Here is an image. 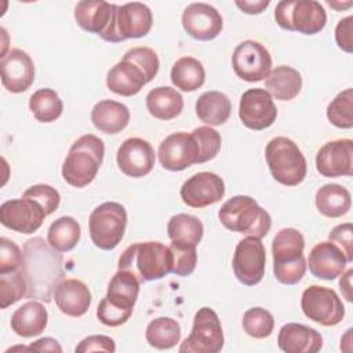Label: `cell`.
Segmentation results:
<instances>
[{"mask_svg": "<svg viewBox=\"0 0 353 353\" xmlns=\"http://www.w3.org/2000/svg\"><path fill=\"white\" fill-rule=\"evenodd\" d=\"M179 194L188 207L204 208L218 203L223 197L225 182L214 172L201 171L183 182Z\"/></svg>", "mask_w": 353, "mask_h": 353, "instance_id": "e0dca14e", "label": "cell"}, {"mask_svg": "<svg viewBox=\"0 0 353 353\" xmlns=\"http://www.w3.org/2000/svg\"><path fill=\"white\" fill-rule=\"evenodd\" d=\"M123 57L134 61L145 72L148 81H152L156 77L159 72L160 61L154 50L149 47H132Z\"/></svg>", "mask_w": 353, "mask_h": 353, "instance_id": "f6af8a7d", "label": "cell"}, {"mask_svg": "<svg viewBox=\"0 0 353 353\" xmlns=\"http://www.w3.org/2000/svg\"><path fill=\"white\" fill-rule=\"evenodd\" d=\"M167 233L174 243L197 247L203 239L204 226L197 216L181 212L170 218Z\"/></svg>", "mask_w": 353, "mask_h": 353, "instance_id": "e575fe53", "label": "cell"}, {"mask_svg": "<svg viewBox=\"0 0 353 353\" xmlns=\"http://www.w3.org/2000/svg\"><path fill=\"white\" fill-rule=\"evenodd\" d=\"M48 323V312L39 301H29L19 306L11 316V330L22 336L32 338L40 335Z\"/></svg>", "mask_w": 353, "mask_h": 353, "instance_id": "83f0119b", "label": "cell"}, {"mask_svg": "<svg viewBox=\"0 0 353 353\" xmlns=\"http://www.w3.org/2000/svg\"><path fill=\"white\" fill-rule=\"evenodd\" d=\"M274 19L281 29L316 34L324 29L327 14L316 0H281L274 8Z\"/></svg>", "mask_w": 353, "mask_h": 353, "instance_id": "ba28073f", "label": "cell"}, {"mask_svg": "<svg viewBox=\"0 0 353 353\" xmlns=\"http://www.w3.org/2000/svg\"><path fill=\"white\" fill-rule=\"evenodd\" d=\"M22 265V251L10 239H0V274L14 272Z\"/></svg>", "mask_w": 353, "mask_h": 353, "instance_id": "bcb514c9", "label": "cell"}, {"mask_svg": "<svg viewBox=\"0 0 353 353\" xmlns=\"http://www.w3.org/2000/svg\"><path fill=\"white\" fill-rule=\"evenodd\" d=\"M241 324L247 335L255 339H263L273 332L274 319L269 310L256 306L245 310Z\"/></svg>", "mask_w": 353, "mask_h": 353, "instance_id": "ab89813d", "label": "cell"}, {"mask_svg": "<svg viewBox=\"0 0 353 353\" xmlns=\"http://www.w3.org/2000/svg\"><path fill=\"white\" fill-rule=\"evenodd\" d=\"M232 66L241 80L250 83L261 81L272 70V57L261 43L244 40L233 51Z\"/></svg>", "mask_w": 353, "mask_h": 353, "instance_id": "5bb4252c", "label": "cell"}, {"mask_svg": "<svg viewBox=\"0 0 353 353\" xmlns=\"http://www.w3.org/2000/svg\"><path fill=\"white\" fill-rule=\"evenodd\" d=\"M29 349L32 350H37V352H62V347L59 345V342L51 336H46V338H40L36 342H33Z\"/></svg>", "mask_w": 353, "mask_h": 353, "instance_id": "f907efd6", "label": "cell"}, {"mask_svg": "<svg viewBox=\"0 0 353 353\" xmlns=\"http://www.w3.org/2000/svg\"><path fill=\"white\" fill-rule=\"evenodd\" d=\"M172 84L185 92L199 90L205 81V70L203 63L193 57H182L171 68Z\"/></svg>", "mask_w": 353, "mask_h": 353, "instance_id": "836d02e7", "label": "cell"}, {"mask_svg": "<svg viewBox=\"0 0 353 353\" xmlns=\"http://www.w3.org/2000/svg\"><path fill=\"white\" fill-rule=\"evenodd\" d=\"M328 3V6H331V7H334L335 10H338V11H341V8H347V7H350L353 3L352 1H346V3H334V1H327Z\"/></svg>", "mask_w": 353, "mask_h": 353, "instance_id": "db71d44e", "label": "cell"}, {"mask_svg": "<svg viewBox=\"0 0 353 353\" xmlns=\"http://www.w3.org/2000/svg\"><path fill=\"white\" fill-rule=\"evenodd\" d=\"M117 8V4L103 0H83L74 7V19L83 30L95 33L105 41L119 43L116 34Z\"/></svg>", "mask_w": 353, "mask_h": 353, "instance_id": "7c38bea8", "label": "cell"}, {"mask_svg": "<svg viewBox=\"0 0 353 353\" xmlns=\"http://www.w3.org/2000/svg\"><path fill=\"white\" fill-rule=\"evenodd\" d=\"M192 135H193V138L197 143V149H199L197 164L210 161L219 153L221 145H222V138L216 130L203 125V127L194 128L192 131Z\"/></svg>", "mask_w": 353, "mask_h": 353, "instance_id": "b9f144b4", "label": "cell"}, {"mask_svg": "<svg viewBox=\"0 0 353 353\" xmlns=\"http://www.w3.org/2000/svg\"><path fill=\"white\" fill-rule=\"evenodd\" d=\"M265 87L272 98L291 101L301 92L302 76L296 69L280 65L269 72L265 79Z\"/></svg>", "mask_w": 353, "mask_h": 353, "instance_id": "f546056e", "label": "cell"}, {"mask_svg": "<svg viewBox=\"0 0 353 353\" xmlns=\"http://www.w3.org/2000/svg\"><path fill=\"white\" fill-rule=\"evenodd\" d=\"M301 309L309 320L324 327H334L345 317V306L338 294L332 288L317 284L302 292Z\"/></svg>", "mask_w": 353, "mask_h": 353, "instance_id": "8fae6325", "label": "cell"}, {"mask_svg": "<svg viewBox=\"0 0 353 353\" xmlns=\"http://www.w3.org/2000/svg\"><path fill=\"white\" fill-rule=\"evenodd\" d=\"M328 239L342 250L347 262L353 261V226L350 222L336 225L330 232Z\"/></svg>", "mask_w": 353, "mask_h": 353, "instance_id": "7dc6e473", "label": "cell"}, {"mask_svg": "<svg viewBox=\"0 0 353 353\" xmlns=\"http://www.w3.org/2000/svg\"><path fill=\"white\" fill-rule=\"evenodd\" d=\"M63 258L41 237H32L22 248L21 269L28 284V299H40L48 303L54 288L63 280Z\"/></svg>", "mask_w": 353, "mask_h": 353, "instance_id": "6da1fadb", "label": "cell"}, {"mask_svg": "<svg viewBox=\"0 0 353 353\" xmlns=\"http://www.w3.org/2000/svg\"><path fill=\"white\" fill-rule=\"evenodd\" d=\"M232 266L241 284L251 287L261 283L266 266V251L261 239L248 236L240 240L234 248Z\"/></svg>", "mask_w": 353, "mask_h": 353, "instance_id": "4fadbf2b", "label": "cell"}, {"mask_svg": "<svg viewBox=\"0 0 353 353\" xmlns=\"http://www.w3.org/2000/svg\"><path fill=\"white\" fill-rule=\"evenodd\" d=\"M277 345L285 353H316L323 347V336L312 327L287 323L279 331Z\"/></svg>", "mask_w": 353, "mask_h": 353, "instance_id": "484cf974", "label": "cell"}, {"mask_svg": "<svg viewBox=\"0 0 353 353\" xmlns=\"http://www.w3.org/2000/svg\"><path fill=\"white\" fill-rule=\"evenodd\" d=\"M225 343L221 320L211 307H200L193 317L189 336L181 343L179 353H218Z\"/></svg>", "mask_w": 353, "mask_h": 353, "instance_id": "30bf717a", "label": "cell"}, {"mask_svg": "<svg viewBox=\"0 0 353 353\" xmlns=\"http://www.w3.org/2000/svg\"><path fill=\"white\" fill-rule=\"evenodd\" d=\"M153 25L150 8L139 1L119 6L116 12L117 41L146 36Z\"/></svg>", "mask_w": 353, "mask_h": 353, "instance_id": "603a6c76", "label": "cell"}, {"mask_svg": "<svg viewBox=\"0 0 353 353\" xmlns=\"http://www.w3.org/2000/svg\"><path fill=\"white\" fill-rule=\"evenodd\" d=\"M342 250L332 241L316 244L309 254L307 266L310 273L321 280H334L341 276L347 265Z\"/></svg>", "mask_w": 353, "mask_h": 353, "instance_id": "cb8c5ba5", "label": "cell"}, {"mask_svg": "<svg viewBox=\"0 0 353 353\" xmlns=\"http://www.w3.org/2000/svg\"><path fill=\"white\" fill-rule=\"evenodd\" d=\"M149 83L145 72L131 59L123 57L106 76L108 88L121 97H132L138 94L143 85Z\"/></svg>", "mask_w": 353, "mask_h": 353, "instance_id": "4316f807", "label": "cell"}, {"mask_svg": "<svg viewBox=\"0 0 353 353\" xmlns=\"http://www.w3.org/2000/svg\"><path fill=\"white\" fill-rule=\"evenodd\" d=\"M0 70L3 87L12 94L26 91L34 81V63L21 48H11L1 57Z\"/></svg>", "mask_w": 353, "mask_h": 353, "instance_id": "7402d4cb", "label": "cell"}, {"mask_svg": "<svg viewBox=\"0 0 353 353\" xmlns=\"http://www.w3.org/2000/svg\"><path fill=\"white\" fill-rule=\"evenodd\" d=\"M57 307L66 316L81 317L90 309L92 296L85 283L77 279H63L54 288Z\"/></svg>", "mask_w": 353, "mask_h": 353, "instance_id": "d4e9b609", "label": "cell"}, {"mask_svg": "<svg viewBox=\"0 0 353 353\" xmlns=\"http://www.w3.org/2000/svg\"><path fill=\"white\" fill-rule=\"evenodd\" d=\"M335 41L341 50L350 54L353 51V17L341 19L335 28Z\"/></svg>", "mask_w": 353, "mask_h": 353, "instance_id": "681fc988", "label": "cell"}, {"mask_svg": "<svg viewBox=\"0 0 353 353\" xmlns=\"http://www.w3.org/2000/svg\"><path fill=\"white\" fill-rule=\"evenodd\" d=\"M352 274L353 269H349L345 274L342 273V277L339 279V288L347 302H352Z\"/></svg>", "mask_w": 353, "mask_h": 353, "instance_id": "f5cc1de1", "label": "cell"}, {"mask_svg": "<svg viewBox=\"0 0 353 353\" xmlns=\"http://www.w3.org/2000/svg\"><path fill=\"white\" fill-rule=\"evenodd\" d=\"M47 214L34 200L28 197L7 200L0 205V222L3 226L23 234L40 229Z\"/></svg>", "mask_w": 353, "mask_h": 353, "instance_id": "9a60e30c", "label": "cell"}, {"mask_svg": "<svg viewBox=\"0 0 353 353\" xmlns=\"http://www.w3.org/2000/svg\"><path fill=\"white\" fill-rule=\"evenodd\" d=\"M81 234L80 223L73 216H61L55 219L47 232V243L59 252L73 250Z\"/></svg>", "mask_w": 353, "mask_h": 353, "instance_id": "d590c367", "label": "cell"}, {"mask_svg": "<svg viewBox=\"0 0 353 353\" xmlns=\"http://www.w3.org/2000/svg\"><path fill=\"white\" fill-rule=\"evenodd\" d=\"M91 121L97 130L105 134H117L130 123L128 108L113 99H103L94 105Z\"/></svg>", "mask_w": 353, "mask_h": 353, "instance_id": "f1b7e54d", "label": "cell"}, {"mask_svg": "<svg viewBox=\"0 0 353 353\" xmlns=\"http://www.w3.org/2000/svg\"><path fill=\"white\" fill-rule=\"evenodd\" d=\"M127 228V211L116 201L97 205L88 219L91 241L95 247L110 251L119 245Z\"/></svg>", "mask_w": 353, "mask_h": 353, "instance_id": "9c48e42d", "label": "cell"}, {"mask_svg": "<svg viewBox=\"0 0 353 353\" xmlns=\"http://www.w3.org/2000/svg\"><path fill=\"white\" fill-rule=\"evenodd\" d=\"M316 207L327 218H339L352 207L350 192L338 183H327L316 192Z\"/></svg>", "mask_w": 353, "mask_h": 353, "instance_id": "1f68e13d", "label": "cell"}, {"mask_svg": "<svg viewBox=\"0 0 353 353\" xmlns=\"http://www.w3.org/2000/svg\"><path fill=\"white\" fill-rule=\"evenodd\" d=\"M221 223L232 232L262 239L272 226V218L252 197L237 194L222 204L218 211Z\"/></svg>", "mask_w": 353, "mask_h": 353, "instance_id": "8992f818", "label": "cell"}, {"mask_svg": "<svg viewBox=\"0 0 353 353\" xmlns=\"http://www.w3.org/2000/svg\"><path fill=\"white\" fill-rule=\"evenodd\" d=\"M182 26L194 40L215 39L223 28L221 12L207 3H192L182 12Z\"/></svg>", "mask_w": 353, "mask_h": 353, "instance_id": "ffe728a7", "label": "cell"}, {"mask_svg": "<svg viewBox=\"0 0 353 353\" xmlns=\"http://www.w3.org/2000/svg\"><path fill=\"white\" fill-rule=\"evenodd\" d=\"M29 109L40 123H52L61 117L63 102L52 88H40L29 98Z\"/></svg>", "mask_w": 353, "mask_h": 353, "instance_id": "74e56055", "label": "cell"}, {"mask_svg": "<svg viewBox=\"0 0 353 353\" xmlns=\"http://www.w3.org/2000/svg\"><path fill=\"white\" fill-rule=\"evenodd\" d=\"M305 239L298 229L284 228L279 230L272 241L273 273L277 281L285 285L298 284L306 273L303 256Z\"/></svg>", "mask_w": 353, "mask_h": 353, "instance_id": "5b68a950", "label": "cell"}, {"mask_svg": "<svg viewBox=\"0 0 353 353\" xmlns=\"http://www.w3.org/2000/svg\"><path fill=\"white\" fill-rule=\"evenodd\" d=\"M116 160L124 175L141 178L153 170L156 154L154 149L146 139L132 137L124 139L119 146Z\"/></svg>", "mask_w": 353, "mask_h": 353, "instance_id": "44dd1931", "label": "cell"}, {"mask_svg": "<svg viewBox=\"0 0 353 353\" xmlns=\"http://www.w3.org/2000/svg\"><path fill=\"white\" fill-rule=\"evenodd\" d=\"M22 197H28L37 201L44 208L47 215L52 214L59 207V201H61L59 192L55 188L46 183H39L28 188L23 192Z\"/></svg>", "mask_w": 353, "mask_h": 353, "instance_id": "ee69618b", "label": "cell"}, {"mask_svg": "<svg viewBox=\"0 0 353 353\" xmlns=\"http://www.w3.org/2000/svg\"><path fill=\"white\" fill-rule=\"evenodd\" d=\"M28 292L26 279L22 269L0 274V307L7 309L10 305L25 298Z\"/></svg>", "mask_w": 353, "mask_h": 353, "instance_id": "60d3db41", "label": "cell"}, {"mask_svg": "<svg viewBox=\"0 0 353 353\" xmlns=\"http://www.w3.org/2000/svg\"><path fill=\"white\" fill-rule=\"evenodd\" d=\"M157 156L163 168L168 171H183L188 167L197 164L199 149L197 143L188 132H174L165 137L159 145Z\"/></svg>", "mask_w": 353, "mask_h": 353, "instance_id": "ac0fdd59", "label": "cell"}, {"mask_svg": "<svg viewBox=\"0 0 353 353\" xmlns=\"http://www.w3.org/2000/svg\"><path fill=\"white\" fill-rule=\"evenodd\" d=\"M316 170L325 178L353 175V141L349 138L324 143L316 154Z\"/></svg>", "mask_w": 353, "mask_h": 353, "instance_id": "d6986e66", "label": "cell"}, {"mask_svg": "<svg viewBox=\"0 0 353 353\" xmlns=\"http://www.w3.org/2000/svg\"><path fill=\"white\" fill-rule=\"evenodd\" d=\"M234 4L245 14L254 15V14H261L265 11V8L269 6V0H256V1H234Z\"/></svg>", "mask_w": 353, "mask_h": 353, "instance_id": "816d5d0a", "label": "cell"}, {"mask_svg": "<svg viewBox=\"0 0 353 353\" xmlns=\"http://www.w3.org/2000/svg\"><path fill=\"white\" fill-rule=\"evenodd\" d=\"M119 269L131 272L139 283L159 280L172 273V254L160 241L135 243L120 255Z\"/></svg>", "mask_w": 353, "mask_h": 353, "instance_id": "7a4b0ae2", "label": "cell"}, {"mask_svg": "<svg viewBox=\"0 0 353 353\" xmlns=\"http://www.w3.org/2000/svg\"><path fill=\"white\" fill-rule=\"evenodd\" d=\"M116 350V343L113 338L108 335H90L80 341L76 346V353H90V352H106L113 353Z\"/></svg>", "mask_w": 353, "mask_h": 353, "instance_id": "c3c4849f", "label": "cell"}, {"mask_svg": "<svg viewBox=\"0 0 353 353\" xmlns=\"http://www.w3.org/2000/svg\"><path fill=\"white\" fill-rule=\"evenodd\" d=\"M265 159L272 176L284 186H296L306 176V159L287 137L272 138L265 148Z\"/></svg>", "mask_w": 353, "mask_h": 353, "instance_id": "52a82bcc", "label": "cell"}, {"mask_svg": "<svg viewBox=\"0 0 353 353\" xmlns=\"http://www.w3.org/2000/svg\"><path fill=\"white\" fill-rule=\"evenodd\" d=\"M139 280L128 270L119 269L110 279L106 295L97 307L98 320L108 327H119L132 316L139 294Z\"/></svg>", "mask_w": 353, "mask_h": 353, "instance_id": "3957f363", "label": "cell"}, {"mask_svg": "<svg viewBox=\"0 0 353 353\" xmlns=\"http://www.w3.org/2000/svg\"><path fill=\"white\" fill-rule=\"evenodd\" d=\"M239 117L247 128L262 131L276 121L277 108L265 88H250L240 98Z\"/></svg>", "mask_w": 353, "mask_h": 353, "instance_id": "2e32d148", "label": "cell"}, {"mask_svg": "<svg viewBox=\"0 0 353 353\" xmlns=\"http://www.w3.org/2000/svg\"><path fill=\"white\" fill-rule=\"evenodd\" d=\"M327 119L338 128L349 130L353 127V90L341 91L327 108Z\"/></svg>", "mask_w": 353, "mask_h": 353, "instance_id": "f35d334b", "label": "cell"}, {"mask_svg": "<svg viewBox=\"0 0 353 353\" xmlns=\"http://www.w3.org/2000/svg\"><path fill=\"white\" fill-rule=\"evenodd\" d=\"M105 145L94 134H85L77 138L70 146L63 164L62 178L74 188H84L94 181L103 161Z\"/></svg>", "mask_w": 353, "mask_h": 353, "instance_id": "277c9868", "label": "cell"}, {"mask_svg": "<svg viewBox=\"0 0 353 353\" xmlns=\"http://www.w3.org/2000/svg\"><path fill=\"white\" fill-rule=\"evenodd\" d=\"M170 251L172 254V273L181 277L190 276L197 265L196 247L172 241Z\"/></svg>", "mask_w": 353, "mask_h": 353, "instance_id": "7bdbcfd3", "label": "cell"}, {"mask_svg": "<svg viewBox=\"0 0 353 353\" xmlns=\"http://www.w3.org/2000/svg\"><path fill=\"white\" fill-rule=\"evenodd\" d=\"M146 109L159 120H172L181 114L183 109L182 95L172 87L160 85L150 90L145 98Z\"/></svg>", "mask_w": 353, "mask_h": 353, "instance_id": "4dcf8cb0", "label": "cell"}, {"mask_svg": "<svg viewBox=\"0 0 353 353\" xmlns=\"http://www.w3.org/2000/svg\"><path fill=\"white\" fill-rule=\"evenodd\" d=\"M232 113V102L221 91L203 92L196 101L197 117L210 125H221L228 121Z\"/></svg>", "mask_w": 353, "mask_h": 353, "instance_id": "d6a6232c", "label": "cell"}, {"mask_svg": "<svg viewBox=\"0 0 353 353\" xmlns=\"http://www.w3.org/2000/svg\"><path fill=\"white\" fill-rule=\"evenodd\" d=\"M181 325L171 317H157L152 320L145 331L146 342L159 350L174 347L181 341Z\"/></svg>", "mask_w": 353, "mask_h": 353, "instance_id": "8d00e7d4", "label": "cell"}]
</instances>
